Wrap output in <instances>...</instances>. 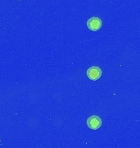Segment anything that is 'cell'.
Instances as JSON below:
<instances>
[{
    "label": "cell",
    "instance_id": "6da1fadb",
    "mask_svg": "<svg viewBox=\"0 0 140 148\" xmlns=\"http://www.w3.org/2000/svg\"><path fill=\"white\" fill-rule=\"evenodd\" d=\"M103 26V22L99 17H91L87 21V27L92 32H97Z\"/></svg>",
    "mask_w": 140,
    "mask_h": 148
},
{
    "label": "cell",
    "instance_id": "7a4b0ae2",
    "mask_svg": "<svg viewBox=\"0 0 140 148\" xmlns=\"http://www.w3.org/2000/svg\"><path fill=\"white\" fill-rule=\"evenodd\" d=\"M87 125L90 129L96 130L102 125V119H100V117L97 115H93V116L89 117L87 120Z\"/></svg>",
    "mask_w": 140,
    "mask_h": 148
},
{
    "label": "cell",
    "instance_id": "3957f363",
    "mask_svg": "<svg viewBox=\"0 0 140 148\" xmlns=\"http://www.w3.org/2000/svg\"><path fill=\"white\" fill-rule=\"evenodd\" d=\"M87 76L90 80L93 81H96V80L99 79L102 76V70L99 69V67L93 66L91 67L87 70Z\"/></svg>",
    "mask_w": 140,
    "mask_h": 148
}]
</instances>
